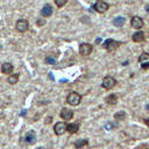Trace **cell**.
<instances>
[{
    "label": "cell",
    "instance_id": "1",
    "mask_svg": "<svg viewBox=\"0 0 149 149\" xmlns=\"http://www.w3.org/2000/svg\"><path fill=\"white\" fill-rule=\"evenodd\" d=\"M80 101H81V95L77 92H71L66 97V102L71 106H77L80 104Z\"/></svg>",
    "mask_w": 149,
    "mask_h": 149
},
{
    "label": "cell",
    "instance_id": "2",
    "mask_svg": "<svg viewBox=\"0 0 149 149\" xmlns=\"http://www.w3.org/2000/svg\"><path fill=\"white\" fill-rule=\"evenodd\" d=\"M120 42L115 41V40H112V38H108L104 42V48L107 50V51H114L116 50L119 47H120Z\"/></svg>",
    "mask_w": 149,
    "mask_h": 149
},
{
    "label": "cell",
    "instance_id": "3",
    "mask_svg": "<svg viewBox=\"0 0 149 149\" xmlns=\"http://www.w3.org/2000/svg\"><path fill=\"white\" fill-rule=\"evenodd\" d=\"M101 85H102L104 88H106V90H111V88H113V87L116 85V80H115L113 77H111V76H106V77L102 79Z\"/></svg>",
    "mask_w": 149,
    "mask_h": 149
},
{
    "label": "cell",
    "instance_id": "4",
    "mask_svg": "<svg viewBox=\"0 0 149 149\" xmlns=\"http://www.w3.org/2000/svg\"><path fill=\"white\" fill-rule=\"evenodd\" d=\"M15 28H16V30H17L19 33H24V31L28 30V28H29V23H28L27 20L21 19V20H17V21H16V23H15Z\"/></svg>",
    "mask_w": 149,
    "mask_h": 149
},
{
    "label": "cell",
    "instance_id": "5",
    "mask_svg": "<svg viewBox=\"0 0 149 149\" xmlns=\"http://www.w3.org/2000/svg\"><path fill=\"white\" fill-rule=\"evenodd\" d=\"M93 51V47L90 43H81L79 45V54L81 56H88Z\"/></svg>",
    "mask_w": 149,
    "mask_h": 149
},
{
    "label": "cell",
    "instance_id": "6",
    "mask_svg": "<svg viewBox=\"0 0 149 149\" xmlns=\"http://www.w3.org/2000/svg\"><path fill=\"white\" fill-rule=\"evenodd\" d=\"M139 63L142 69L147 70L149 69V54L148 52H142L139 57Z\"/></svg>",
    "mask_w": 149,
    "mask_h": 149
},
{
    "label": "cell",
    "instance_id": "7",
    "mask_svg": "<svg viewBox=\"0 0 149 149\" xmlns=\"http://www.w3.org/2000/svg\"><path fill=\"white\" fill-rule=\"evenodd\" d=\"M93 8H94V10L98 12V13H105V12L108 9V3L105 2V1L99 0V1H97V2L93 5Z\"/></svg>",
    "mask_w": 149,
    "mask_h": 149
},
{
    "label": "cell",
    "instance_id": "8",
    "mask_svg": "<svg viewBox=\"0 0 149 149\" xmlns=\"http://www.w3.org/2000/svg\"><path fill=\"white\" fill-rule=\"evenodd\" d=\"M54 132H55V134L58 135V136L63 135V134L66 132V125H65V122H63V121L57 122V123L54 126Z\"/></svg>",
    "mask_w": 149,
    "mask_h": 149
},
{
    "label": "cell",
    "instance_id": "9",
    "mask_svg": "<svg viewBox=\"0 0 149 149\" xmlns=\"http://www.w3.org/2000/svg\"><path fill=\"white\" fill-rule=\"evenodd\" d=\"M130 26H132L134 29L140 30V28L143 27V20H142L140 16H133V17H132V21H130Z\"/></svg>",
    "mask_w": 149,
    "mask_h": 149
},
{
    "label": "cell",
    "instance_id": "10",
    "mask_svg": "<svg viewBox=\"0 0 149 149\" xmlns=\"http://www.w3.org/2000/svg\"><path fill=\"white\" fill-rule=\"evenodd\" d=\"M59 116H61L63 120L68 121V120H71V119H72L73 112H72L71 109H69V108H62V109H61V113H59Z\"/></svg>",
    "mask_w": 149,
    "mask_h": 149
},
{
    "label": "cell",
    "instance_id": "11",
    "mask_svg": "<svg viewBox=\"0 0 149 149\" xmlns=\"http://www.w3.org/2000/svg\"><path fill=\"white\" fill-rule=\"evenodd\" d=\"M41 15H42L43 17H49V16H51V15H52V7H51V5L45 3V5L42 7V9H41Z\"/></svg>",
    "mask_w": 149,
    "mask_h": 149
},
{
    "label": "cell",
    "instance_id": "12",
    "mask_svg": "<svg viewBox=\"0 0 149 149\" xmlns=\"http://www.w3.org/2000/svg\"><path fill=\"white\" fill-rule=\"evenodd\" d=\"M36 141V134L34 132H28L24 136V142L27 144H34Z\"/></svg>",
    "mask_w": 149,
    "mask_h": 149
},
{
    "label": "cell",
    "instance_id": "13",
    "mask_svg": "<svg viewBox=\"0 0 149 149\" xmlns=\"http://www.w3.org/2000/svg\"><path fill=\"white\" fill-rule=\"evenodd\" d=\"M13 65L10 64V63H8V62H6V63H3L2 65H1V72L2 73H5V74H9V73H12L13 72Z\"/></svg>",
    "mask_w": 149,
    "mask_h": 149
},
{
    "label": "cell",
    "instance_id": "14",
    "mask_svg": "<svg viewBox=\"0 0 149 149\" xmlns=\"http://www.w3.org/2000/svg\"><path fill=\"white\" fill-rule=\"evenodd\" d=\"M132 38H133L134 42H142V41H144V33L141 31V30H137L133 34Z\"/></svg>",
    "mask_w": 149,
    "mask_h": 149
},
{
    "label": "cell",
    "instance_id": "15",
    "mask_svg": "<svg viewBox=\"0 0 149 149\" xmlns=\"http://www.w3.org/2000/svg\"><path fill=\"white\" fill-rule=\"evenodd\" d=\"M112 23H113V26H115V27H122V26L126 23V19H125L123 16H118V17L113 19Z\"/></svg>",
    "mask_w": 149,
    "mask_h": 149
},
{
    "label": "cell",
    "instance_id": "16",
    "mask_svg": "<svg viewBox=\"0 0 149 149\" xmlns=\"http://www.w3.org/2000/svg\"><path fill=\"white\" fill-rule=\"evenodd\" d=\"M79 129V126L78 123H70V125H66V132H69L70 134H76Z\"/></svg>",
    "mask_w": 149,
    "mask_h": 149
},
{
    "label": "cell",
    "instance_id": "17",
    "mask_svg": "<svg viewBox=\"0 0 149 149\" xmlns=\"http://www.w3.org/2000/svg\"><path fill=\"white\" fill-rule=\"evenodd\" d=\"M87 144H88V141H87L86 139H80V140H77L73 146H74L76 149H80V148H84V147L87 146Z\"/></svg>",
    "mask_w": 149,
    "mask_h": 149
},
{
    "label": "cell",
    "instance_id": "18",
    "mask_svg": "<svg viewBox=\"0 0 149 149\" xmlns=\"http://www.w3.org/2000/svg\"><path fill=\"white\" fill-rule=\"evenodd\" d=\"M105 101L108 105H115L118 102V97H116V94H109L108 97H106Z\"/></svg>",
    "mask_w": 149,
    "mask_h": 149
},
{
    "label": "cell",
    "instance_id": "19",
    "mask_svg": "<svg viewBox=\"0 0 149 149\" xmlns=\"http://www.w3.org/2000/svg\"><path fill=\"white\" fill-rule=\"evenodd\" d=\"M19 78H20V74L19 73H13V74H9L7 81H8V84L14 85V84H16L19 81Z\"/></svg>",
    "mask_w": 149,
    "mask_h": 149
},
{
    "label": "cell",
    "instance_id": "20",
    "mask_svg": "<svg viewBox=\"0 0 149 149\" xmlns=\"http://www.w3.org/2000/svg\"><path fill=\"white\" fill-rule=\"evenodd\" d=\"M126 118V113L123 111H120V112H116L114 114V119L115 120H123Z\"/></svg>",
    "mask_w": 149,
    "mask_h": 149
},
{
    "label": "cell",
    "instance_id": "21",
    "mask_svg": "<svg viewBox=\"0 0 149 149\" xmlns=\"http://www.w3.org/2000/svg\"><path fill=\"white\" fill-rule=\"evenodd\" d=\"M45 63L47 64H51V65L56 64V57L55 56H47L45 57Z\"/></svg>",
    "mask_w": 149,
    "mask_h": 149
},
{
    "label": "cell",
    "instance_id": "22",
    "mask_svg": "<svg viewBox=\"0 0 149 149\" xmlns=\"http://www.w3.org/2000/svg\"><path fill=\"white\" fill-rule=\"evenodd\" d=\"M55 3L57 7H63L66 3V0H55Z\"/></svg>",
    "mask_w": 149,
    "mask_h": 149
},
{
    "label": "cell",
    "instance_id": "23",
    "mask_svg": "<svg viewBox=\"0 0 149 149\" xmlns=\"http://www.w3.org/2000/svg\"><path fill=\"white\" fill-rule=\"evenodd\" d=\"M44 23H45V21H44L43 19H42V20L40 19V20H37V21H36V24H37V26H43Z\"/></svg>",
    "mask_w": 149,
    "mask_h": 149
},
{
    "label": "cell",
    "instance_id": "24",
    "mask_svg": "<svg viewBox=\"0 0 149 149\" xmlns=\"http://www.w3.org/2000/svg\"><path fill=\"white\" fill-rule=\"evenodd\" d=\"M50 120H52V118H50V116H49V118L45 120V123H50Z\"/></svg>",
    "mask_w": 149,
    "mask_h": 149
},
{
    "label": "cell",
    "instance_id": "25",
    "mask_svg": "<svg viewBox=\"0 0 149 149\" xmlns=\"http://www.w3.org/2000/svg\"><path fill=\"white\" fill-rule=\"evenodd\" d=\"M146 125H147V126H148V127H149V118H148V119H147V120H146Z\"/></svg>",
    "mask_w": 149,
    "mask_h": 149
},
{
    "label": "cell",
    "instance_id": "26",
    "mask_svg": "<svg viewBox=\"0 0 149 149\" xmlns=\"http://www.w3.org/2000/svg\"><path fill=\"white\" fill-rule=\"evenodd\" d=\"M146 10L149 13V5H147V6H146Z\"/></svg>",
    "mask_w": 149,
    "mask_h": 149
},
{
    "label": "cell",
    "instance_id": "27",
    "mask_svg": "<svg viewBox=\"0 0 149 149\" xmlns=\"http://www.w3.org/2000/svg\"><path fill=\"white\" fill-rule=\"evenodd\" d=\"M146 108H147V109H149V105H147V106H146Z\"/></svg>",
    "mask_w": 149,
    "mask_h": 149
},
{
    "label": "cell",
    "instance_id": "28",
    "mask_svg": "<svg viewBox=\"0 0 149 149\" xmlns=\"http://www.w3.org/2000/svg\"><path fill=\"white\" fill-rule=\"evenodd\" d=\"M1 49H2V48H1V45H0V50H1Z\"/></svg>",
    "mask_w": 149,
    "mask_h": 149
},
{
    "label": "cell",
    "instance_id": "29",
    "mask_svg": "<svg viewBox=\"0 0 149 149\" xmlns=\"http://www.w3.org/2000/svg\"><path fill=\"white\" fill-rule=\"evenodd\" d=\"M147 149H149V148H147Z\"/></svg>",
    "mask_w": 149,
    "mask_h": 149
}]
</instances>
